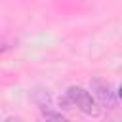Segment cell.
Wrapping results in <instances>:
<instances>
[{
  "label": "cell",
  "mask_w": 122,
  "mask_h": 122,
  "mask_svg": "<svg viewBox=\"0 0 122 122\" xmlns=\"http://www.w3.org/2000/svg\"><path fill=\"white\" fill-rule=\"evenodd\" d=\"M67 97L84 114H88V116H97L99 114V105H97L95 97L90 92H86L84 88H80V86H69L67 88Z\"/></svg>",
  "instance_id": "6da1fadb"
},
{
  "label": "cell",
  "mask_w": 122,
  "mask_h": 122,
  "mask_svg": "<svg viewBox=\"0 0 122 122\" xmlns=\"http://www.w3.org/2000/svg\"><path fill=\"white\" fill-rule=\"evenodd\" d=\"M90 86H92V92H93L95 99L103 107H107V109H114L116 107V95H114V92L111 90V86L107 82H103L101 78H92Z\"/></svg>",
  "instance_id": "7a4b0ae2"
},
{
  "label": "cell",
  "mask_w": 122,
  "mask_h": 122,
  "mask_svg": "<svg viewBox=\"0 0 122 122\" xmlns=\"http://www.w3.org/2000/svg\"><path fill=\"white\" fill-rule=\"evenodd\" d=\"M118 97H120V99H122V86H120V88H118Z\"/></svg>",
  "instance_id": "3957f363"
}]
</instances>
